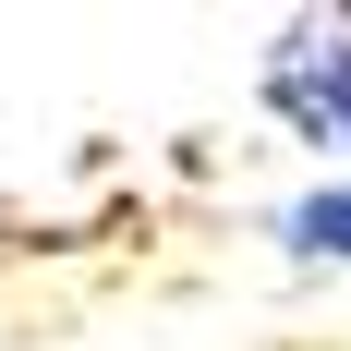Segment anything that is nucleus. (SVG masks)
Returning <instances> with one entry per match:
<instances>
[{"instance_id":"obj_1","label":"nucleus","mask_w":351,"mask_h":351,"mask_svg":"<svg viewBox=\"0 0 351 351\" xmlns=\"http://www.w3.org/2000/svg\"><path fill=\"white\" fill-rule=\"evenodd\" d=\"M267 109L303 145H351V25H303L267 49Z\"/></svg>"},{"instance_id":"obj_2","label":"nucleus","mask_w":351,"mask_h":351,"mask_svg":"<svg viewBox=\"0 0 351 351\" xmlns=\"http://www.w3.org/2000/svg\"><path fill=\"white\" fill-rule=\"evenodd\" d=\"M279 243H291V254H339V267H351V182H339V194L279 206Z\"/></svg>"}]
</instances>
